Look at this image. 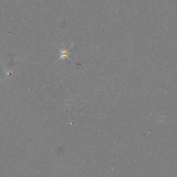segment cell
Wrapping results in <instances>:
<instances>
[{
	"label": "cell",
	"mask_w": 177,
	"mask_h": 177,
	"mask_svg": "<svg viewBox=\"0 0 177 177\" xmlns=\"http://www.w3.org/2000/svg\"><path fill=\"white\" fill-rule=\"evenodd\" d=\"M73 47H74V44L71 45V47H70V49L68 50H66L65 49H60V52H61V55H60V58H59V60H61V59L62 60H64L65 58H68V60H70L71 61V60L70 59L69 56H68V55H69V54L71 53L69 52V50L71 49Z\"/></svg>",
	"instance_id": "cell-1"
}]
</instances>
